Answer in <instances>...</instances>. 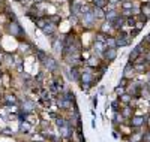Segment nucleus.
Returning <instances> with one entry per match:
<instances>
[{
  "mask_svg": "<svg viewBox=\"0 0 150 142\" xmlns=\"http://www.w3.org/2000/svg\"><path fill=\"white\" fill-rule=\"evenodd\" d=\"M3 58H5V54L2 53V51H0V63H2V60H3Z\"/></svg>",
  "mask_w": 150,
  "mask_h": 142,
  "instance_id": "2f4dec72",
  "label": "nucleus"
},
{
  "mask_svg": "<svg viewBox=\"0 0 150 142\" xmlns=\"http://www.w3.org/2000/svg\"><path fill=\"white\" fill-rule=\"evenodd\" d=\"M117 17H120V14H119V11L117 9H112V11H107V20L110 21V22H112Z\"/></svg>",
  "mask_w": 150,
  "mask_h": 142,
  "instance_id": "2eb2a0df",
  "label": "nucleus"
},
{
  "mask_svg": "<svg viewBox=\"0 0 150 142\" xmlns=\"http://www.w3.org/2000/svg\"><path fill=\"white\" fill-rule=\"evenodd\" d=\"M95 24H96V17L93 15V11L81 17V25H83L84 29L89 30V29H92V27H93Z\"/></svg>",
  "mask_w": 150,
  "mask_h": 142,
  "instance_id": "f03ea898",
  "label": "nucleus"
},
{
  "mask_svg": "<svg viewBox=\"0 0 150 142\" xmlns=\"http://www.w3.org/2000/svg\"><path fill=\"white\" fill-rule=\"evenodd\" d=\"M119 103H120V100H114L111 103V106H112V109H114L116 112H117V109H119Z\"/></svg>",
  "mask_w": 150,
  "mask_h": 142,
  "instance_id": "cd10ccee",
  "label": "nucleus"
},
{
  "mask_svg": "<svg viewBox=\"0 0 150 142\" xmlns=\"http://www.w3.org/2000/svg\"><path fill=\"white\" fill-rule=\"evenodd\" d=\"M141 14L150 17V2H146V3H141Z\"/></svg>",
  "mask_w": 150,
  "mask_h": 142,
  "instance_id": "aec40b11",
  "label": "nucleus"
},
{
  "mask_svg": "<svg viewBox=\"0 0 150 142\" xmlns=\"http://www.w3.org/2000/svg\"><path fill=\"white\" fill-rule=\"evenodd\" d=\"M2 6H3V0H0V12H2Z\"/></svg>",
  "mask_w": 150,
  "mask_h": 142,
  "instance_id": "473e14b6",
  "label": "nucleus"
},
{
  "mask_svg": "<svg viewBox=\"0 0 150 142\" xmlns=\"http://www.w3.org/2000/svg\"><path fill=\"white\" fill-rule=\"evenodd\" d=\"M149 66L150 64H147V63H134V69H135V72H138V73H147Z\"/></svg>",
  "mask_w": 150,
  "mask_h": 142,
  "instance_id": "9b49d317",
  "label": "nucleus"
},
{
  "mask_svg": "<svg viewBox=\"0 0 150 142\" xmlns=\"http://www.w3.org/2000/svg\"><path fill=\"white\" fill-rule=\"evenodd\" d=\"M146 118L144 117H141V115H135V117H132L131 118V121H129V124H131V127H135V129H140L143 124H146Z\"/></svg>",
  "mask_w": 150,
  "mask_h": 142,
  "instance_id": "39448f33",
  "label": "nucleus"
},
{
  "mask_svg": "<svg viewBox=\"0 0 150 142\" xmlns=\"http://www.w3.org/2000/svg\"><path fill=\"white\" fill-rule=\"evenodd\" d=\"M8 30H9V33L14 36V37H17L18 41H23V36L26 37V32H24V29L21 27L17 21H11L8 24Z\"/></svg>",
  "mask_w": 150,
  "mask_h": 142,
  "instance_id": "f257e3e1",
  "label": "nucleus"
},
{
  "mask_svg": "<svg viewBox=\"0 0 150 142\" xmlns=\"http://www.w3.org/2000/svg\"><path fill=\"white\" fill-rule=\"evenodd\" d=\"M144 141H146V142H150V132H147V133L144 135Z\"/></svg>",
  "mask_w": 150,
  "mask_h": 142,
  "instance_id": "c756f323",
  "label": "nucleus"
},
{
  "mask_svg": "<svg viewBox=\"0 0 150 142\" xmlns=\"http://www.w3.org/2000/svg\"><path fill=\"white\" fill-rule=\"evenodd\" d=\"M69 78H71L72 81H75V82L81 79V72L78 70L77 66H72V67H71V70H69Z\"/></svg>",
  "mask_w": 150,
  "mask_h": 142,
  "instance_id": "6e6552de",
  "label": "nucleus"
},
{
  "mask_svg": "<svg viewBox=\"0 0 150 142\" xmlns=\"http://www.w3.org/2000/svg\"><path fill=\"white\" fill-rule=\"evenodd\" d=\"M93 5H95L96 8H102V9H105L107 5H108V0H93Z\"/></svg>",
  "mask_w": 150,
  "mask_h": 142,
  "instance_id": "4be33fe9",
  "label": "nucleus"
},
{
  "mask_svg": "<svg viewBox=\"0 0 150 142\" xmlns=\"http://www.w3.org/2000/svg\"><path fill=\"white\" fill-rule=\"evenodd\" d=\"M120 6H122V11H125V9H132V8H134V2H132V0H123V2L120 3Z\"/></svg>",
  "mask_w": 150,
  "mask_h": 142,
  "instance_id": "412c9836",
  "label": "nucleus"
},
{
  "mask_svg": "<svg viewBox=\"0 0 150 142\" xmlns=\"http://www.w3.org/2000/svg\"><path fill=\"white\" fill-rule=\"evenodd\" d=\"M107 48H105V44H102V42H95L93 44V51L98 54V56H104V51H105Z\"/></svg>",
  "mask_w": 150,
  "mask_h": 142,
  "instance_id": "4468645a",
  "label": "nucleus"
},
{
  "mask_svg": "<svg viewBox=\"0 0 150 142\" xmlns=\"http://www.w3.org/2000/svg\"><path fill=\"white\" fill-rule=\"evenodd\" d=\"M93 15L96 17V20H107V12L102 8L93 6Z\"/></svg>",
  "mask_w": 150,
  "mask_h": 142,
  "instance_id": "9d476101",
  "label": "nucleus"
},
{
  "mask_svg": "<svg viewBox=\"0 0 150 142\" xmlns=\"http://www.w3.org/2000/svg\"><path fill=\"white\" fill-rule=\"evenodd\" d=\"M20 129H21V130H23L24 133H29V130L32 129V124H30V123H27V121H21Z\"/></svg>",
  "mask_w": 150,
  "mask_h": 142,
  "instance_id": "b1692460",
  "label": "nucleus"
},
{
  "mask_svg": "<svg viewBox=\"0 0 150 142\" xmlns=\"http://www.w3.org/2000/svg\"><path fill=\"white\" fill-rule=\"evenodd\" d=\"M122 115H123L125 120H131L134 117V108H131L129 105H126V106L122 109Z\"/></svg>",
  "mask_w": 150,
  "mask_h": 142,
  "instance_id": "ddd939ff",
  "label": "nucleus"
},
{
  "mask_svg": "<svg viewBox=\"0 0 150 142\" xmlns=\"http://www.w3.org/2000/svg\"><path fill=\"white\" fill-rule=\"evenodd\" d=\"M107 39H108V34L104 33V32H99V33L96 34V37H95V42H102V44H105Z\"/></svg>",
  "mask_w": 150,
  "mask_h": 142,
  "instance_id": "f3484780",
  "label": "nucleus"
},
{
  "mask_svg": "<svg viewBox=\"0 0 150 142\" xmlns=\"http://www.w3.org/2000/svg\"><path fill=\"white\" fill-rule=\"evenodd\" d=\"M116 41H117V46H128L132 42V37L129 33H125L123 30H120L119 34L116 36Z\"/></svg>",
  "mask_w": 150,
  "mask_h": 142,
  "instance_id": "7ed1b4c3",
  "label": "nucleus"
},
{
  "mask_svg": "<svg viewBox=\"0 0 150 142\" xmlns=\"http://www.w3.org/2000/svg\"><path fill=\"white\" fill-rule=\"evenodd\" d=\"M119 100H120L122 103H125V105H129V103H132V96L128 94V93H125V94H122V96L119 97Z\"/></svg>",
  "mask_w": 150,
  "mask_h": 142,
  "instance_id": "a211bd4d",
  "label": "nucleus"
},
{
  "mask_svg": "<svg viewBox=\"0 0 150 142\" xmlns=\"http://www.w3.org/2000/svg\"><path fill=\"white\" fill-rule=\"evenodd\" d=\"M144 41H146V42H147V44L150 45V33H149V34L146 36V39H144Z\"/></svg>",
  "mask_w": 150,
  "mask_h": 142,
  "instance_id": "7c9ffc66",
  "label": "nucleus"
},
{
  "mask_svg": "<svg viewBox=\"0 0 150 142\" xmlns=\"http://www.w3.org/2000/svg\"><path fill=\"white\" fill-rule=\"evenodd\" d=\"M42 32H44V34H48V36H51V34H54L56 33V30H57V24H54V22H51V21H48L44 27L41 29Z\"/></svg>",
  "mask_w": 150,
  "mask_h": 142,
  "instance_id": "423d86ee",
  "label": "nucleus"
},
{
  "mask_svg": "<svg viewBox=\"0 0 150 142\" xmlns=\"http://www.w3.org/2000/svg\"><path fill=\"white\" fill-rule=\"evenodd\" d=\"M135 75V69H134V63H128L126 66H125V69H123V78H128V79H131L132 76Z\"/></svg>",
  "mask_w": 150,
  "mask_h": 142,
  "instance_id": "0eeeda50",
  "label": "nucleus"
},
{
  "mask_svg": "<svg viewBox=\"0 0 150 142\" xmlns=\"http://www.w3.org/2000/svg\"><path fill=\"white\" fill-rule=\"evenodd\" d=\"M144 141V133H134L131 135V142H143Z\"/></svg>",
  "mask_w": 150,
  "mask_h": 142,
  "instance_id": "6ab92c4d",
  "label": "nucleus"
},
{
  "mask_svg": "<svg viewBox=\"0 0 150 142\" xmlns=\"http://www.w3.org/2000/svg\"><path fill=\"white\" fill-rule=\"evenodd\" d=\"M42 63H44V66H45L48 70H56V69H57V61H56L54 58H51V57H47Z\"/></svg>",
  "mask_w": 150,
  "mask_h": 142,
  "instance_id": "1a4fd4ad",
  "label": "nucleus"
},
{
  "mask_svg": "<svg viewBox=\"0 0 150 142\" xmlns=\"http://www.w3.org/2000/svg\"><path fill=\"white\" fill-rule=\"evenodd\" d=\"M105 46L107 48H117V41H116V36H108V39L105 42Z\"/></svg>",
  "mask_w": 150,
  "mask_h": 142,
  "instance_id": "dca6fc26",
  "label": "nucleus"
},
{
  "mask_svg": "<svg viewBox=\"0 0 150 142\" xmlns=\"http://www.w3.org/2000/svg\"><path fill=\"white\" fill-rule=\"evenodd\" d=\"M104 58L107 61H114L117 58V48H107L104 51Z\"/></svg>",
  "mask_w": 150,
  "mask_h": 142,
  "instance_id": "20e7f679",
  "label": "nucleus"
},
{
  "mask_svg": "<svg viewBox=\"0 0 150 142\" xmlns=\"http://www.w3.org/2000/svg\"><path fill=\"white\" fill-rule=\"evenodd\" d=\"M126 25H128L129 29H135L137 18H135V17H128V18H126Z\"/></svg>",
  "mask_w": 150,
  "mask_h": 142,
  "instance_id": "5701e85b",
  "label": "nucleus"
},
{
  "mask_svg": "<svg viewBox=\"0 0 150 142\" xmlns=\"http://www.w3.org/2000/svg\"><path fill=\"white\" fill-rule=\"evenodd\" d=\"M123 2V0H108V3H111V5H120Z\"/></svg>",
  "mask_w": 150,
  "mask_h": 142,
  "instance_id": "c85d7f7f",
  "label": "nucleus"
},
{
  "mask_svg": "<svg viewBox=\"0 0 150 142\" xmlns=\"http://www.w3.org/2000/svg\"><path fill=\"white\" fill-rule=\"evenodd\" d=\"M48 21H51V22L57 24V22L62 21V17H60V15H50V17H48Z\"/></svg>",
  "mask_w": 150,
  "mask_h": 142,
  "instance_id": "a878e982",
  "label": "nucleus"
},
{
  "mask_svg": "<svg viewBox=\"0 0 150 142\" xmlns=\"http://www.w3.org/2000/svg\"><path fill=\"white\" fill-rule=\"evenodd\" d=\"M135 18H137V21H140V22H147V20H149V17L147 15H144V14H138V15H135Z\"/></svg>",
  "mask_w": 150,
  "mask_h": 142,
  "instance_id": "393cba45",
  "label": "nucleus"
},
{
  "mask_svg": "<svg viewBox=\"0 0 150 142\" xmlns=\"http://www.w3.org/2000/svg\"><path fill=\"white\" fill-rule=\"evenodd\" d=\"M5 99H6V103H15V102H17V99H15L14 94H8Z\"/></svg>",
  "mask_w": 150,
  "mask_h": 142,
  "instance_id": "bb28decb",
  "label": "nucleus"
},
{
  "mask_svg": "<svg viewBox=\"0 0 150 142\" xmlns=\"http://www.w3.org/2000/svg\"><path fill=\"white\" fill-rule=\"evenodd\" d=\"M60 135L63 138H71L72 136V126H71V123H68L63 127H60Z\"/></svg>",
  "mask_w": 150,
  "mask_h": 142,
  "instance_id": "f8f14e48",
  "label": "nucleus"
}]
</instances>
